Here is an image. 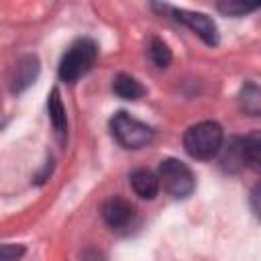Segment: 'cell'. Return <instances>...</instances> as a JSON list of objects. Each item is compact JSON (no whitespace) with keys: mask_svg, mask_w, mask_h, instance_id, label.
I'll use <instances>...</instances> for the list:
<instances>
[{"mask_svg":"<svg viewBox=\"0 0 261 261\" xmlns=\"http://www.w3.org/2000/svg\"><path fill=\"white\" fill-rule=\"evenodd\" d=\"M224 145V133L222 126L214 120H202L192 124L184 133V149L190 157L208 161L214 159Z\"/></svg>","mask_w":261,"mask_h":261,"instance_id":"cell-1","label":"cell"},{"mask_svg":"<svg viewBox=\"0 0 261 261\" xmlns=\"http://www.w3.org/2000/svg\"><path fill=\"white\" fill-rule=\"evenodd\" d=\"M96 57H98V45L92 39L84 37L73 41L59 61V77L67 84L77 82L82 75H86L92 69Z\"/></svg>","mask_w":261,"mask_h":261,"instance_id":"cell-2","label":"cell"},{"mask_svg":"<svg viewBox=\"0 0 261 261\" xmlns=\"http://www.w3.org/2000/svg\"><path fill=\"white\" fill-rule=\"evenodd\" d=\"M157 179H159V188H163L175 200L188 198L196 188L192 169L179 159H163L157 169Z\"/></svg>","mask_w":261,"mask_h":261,"instance_id":"cell-3","label":"cell"},{"mask_svg":"<svg viewBox=\"0 0 261 261\" xmlns=\"http://www.w3.org/2000/svg\"><path fill=\"white\" fill-rule=\"evenodd\" d=\"M110 130L124 149H141L153 141V128L126 112H116L110 118Z\"/></svg>","mask_w":261,"mask_h":261,"instance_id":"cell-4","label":"cell"},{"mask_svg":"<svg viewBox=\"0 0 261 261\" xmlns=\"http://www.w3.org/2000/svg\"><path fill=\"white\" fill-rule=\"evenodd\" d=\"M173 14V18L181 24H186L194 35H198L206 45H216L218 43V29L214 20L202 12H190V10H177V8H167Z\"/></svg>","mask_w":261,"mask_h":261,"instance_id":"cell-5","label":"cell"},{"mask_svg":"<svg viewBox=\"0 0 261 261\" xmlns=\"http://www.w3.org/2000/svg\"><path fill=\"white\" fill-rule=\"evenodd\" d=\"M102 218L112 230H122L135 220V206L120 196H112L102 204Z\"/></svg>","mask_w":261,"mask_h":261,"instance_id":"cell-6","label":"cell"},{"mask_svg":"<svg viewBox=\"0 0 261 261\" xmlns=\"http://www.w3.org/2000/svg\"><path fill=\"white\" fill-rule=\"evenodd\" d=\"M130 188L135 190V194L143 200H153L159 192V179L157 173H153L151 169H135L130 173Z\"/></svg>","mask_w":261,"mask_h":261,"instance_id":"cell-7","label":"cell"},{"mask_svg":"<svg viewBox=\"0 0 261 261\" xmlns=\"http://www.w3.org/2000/svg\"><path fill=\"white\" fill-rule=\"evenodd\" d=\"M47 110H49V120L57 133L59 141H63L65 133H67V118H65V108L59 98V90H51L49 100H47Z\"/></svg>","mask_w":261,"mask_h":261,"instance_id":"cell-8","label":"cell"},{"mask_svg":"<svg viewBox=\"0 0 261 261\" xmlns=\"http://www.w3.org/2000/svg\"><path fill=\"white\" fill-rule=\"evenodd\" d=\"M37 71H39V65L35 57H24L22 61H18L14 67V77H12V92H20L27 86H31L33 80L37 77Z\"/></svg>","mask_w":261,"mask_h":261,"instance_id":"cell-9","label":"cell"},{"mask_svg":"<svg viewBox=\"0 0 261 261\" xmlns=\"http://www.w3.org/2000/svg\"><path fill=\"white\" fill-rule=\"evenodd\" d=\"M112 90L118 98L122 100H139L143 94H145V88L141 86L139 80H135L133 75H126V73H118L112 82Z\"/></svg>","mask_w":261,"mask_h":261,"instance_id":"cell-10","label":"cell"},{"mask_svg":"<svg viewBox=\"0 0 261 261\" xmlns=\"http://www.w3.org/2000/svg\"><path fill=\"white\" fill-rule=\"evenodd\" d=\"M241 149H243L245 167L259 171V163H261V137H259V133H251L247 137H241Z\"/></svg>","mask_w":261,"mask_h":261,"instance_id":"cell-11","label":"cell"},{"mask_svg":"<svg viewBox=\"0 0 261 261\" xmlns=\"http://www.w3.org/2000/svg\"><path fill=\"white\" fill-rule=\"evenodd\" d=\"M220 163H222V167L226 171H239L241 167H245V163H243V149H241V137L228 141V145L224 147V155H222Z\"/></svg>","mask_w":261,"mask_h":261,"instance_id":"cell-12","label":"cell"},{"mask_svg":"<svg viewBox=\"0 0 261 261\" xmlns=\"http://www.w3.org/2000/svg\"><path fill=\"white\" fill-rule=\"evenodd\" d=\"M149 57L157 67H167L171 61V49L167 47V43L159 37H153L149 43Z\"/></svg>","mask_w":261,"mask_h":261,"instance_id":"cell-13","label":"cell"},{"mask_svg":"<svg viewBox=\"0 0 261 261\" xmlns=\"http://www.w3.org/2000/svg\"><path fill=\"white\" fill-rule=\"evenodd\" d=\"M259 88L255 84H247L241 92V108L245 112H249L251 116H257L259 114V108H261V98H259Z\"/></svg>","mask_w":261,"mask_h":261,"instance_id":"cell-14","label":"cell"},{"mask_svg":"<svg viewBox=\"0 0 261 261\" xmlns=\"http://www.w3.org/2000/svg\"><path fill=\"white\" fill-rule=\"evenodd\" d=\"M257 4H243V2H218V10L228 16H241L251 10H255Z\"/></svg>","mask_w":261,"mask_h":261,"instance_id":"cell-15","label":"cell"},{"mask_svg":"<svg viewBox=\"0 0 261 261\" xmlns=\"http://www.w3.org/2000/svg\"><path fill=\"white\" fill-rule=\"evenodd\" d=\"M24 255V247L20 245H0V261H18Z\"/></svg>","mask_w":261,"mask_h":261,"instance_id":"cell-16","label":"cell"},{"mask_svg":"<svg viewBox=\"0 0 261 261\" xmlns=\"http://www.w3.org/2000/svg\"><path fill=\"white\" fill-rule=\"evenodd\" d=\"M251 198H253V210H255V214H257V186H255V190H253V194H251Z\"/></svg>","mask_w":261,"mask_h":261,"instance_id":"cell-17","label":"cell"}]
</instances>
